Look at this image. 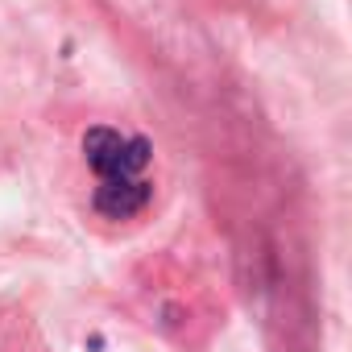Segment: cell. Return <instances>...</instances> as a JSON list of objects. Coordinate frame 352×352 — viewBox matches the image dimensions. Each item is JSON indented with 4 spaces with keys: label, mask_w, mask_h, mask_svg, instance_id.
Listing matches in <instances>:
<instances>
[{
    "label": "cell",
    "mask_w": 352,
    "mask_h": 352,
    "mask_svg": "<svg viewBox=\"0 0 352 352\" xmlns=\"http://www.w3.org/2000/svg\"><path fill=\"white\" fill-rule=\"evenodd\" d=\"M83 153L100 179H137L149 162V145L141 137H120L116 129H91L83 137Z\"/></svg>",
    "instance_id": "cell-1"
},
{
    "label": "cell",
    "mask_w": 352,
    "mask_h": 352,
    "mask_svg": "<svg viewBox=\"0 0 352 352\" xmlns=\"http://www.w3.org/2000/svg\"><path fill=\"white\" fill-rule=\"evenodd\" d=\"M149 204V183L141 179H100L96 187V212L108 220H129Z\"/></svg>",
    "instance_id": "cell-2"
}]
</instances>
